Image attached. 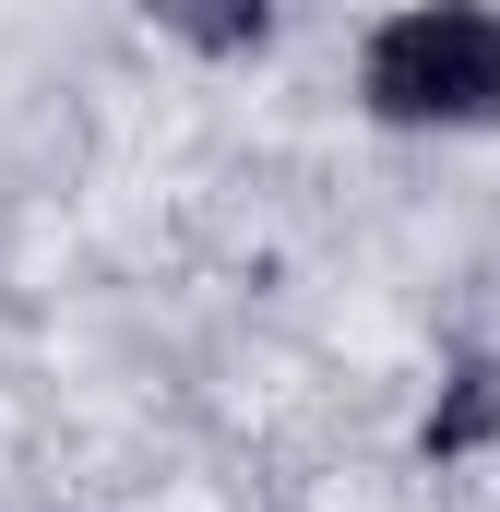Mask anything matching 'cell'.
Segmentation results:
<instances>
[{
    "mask_svg": "<svg viewBox=\"0 0 500 512\" xmlns=\"http://www.w3.org/2000/svg\"><path fill=\"white\" fill-rule=\"evenodd\" d=\"M358 108L381 131H500V0H405L358 36Z\"/></svg>",
    "mask_w": 500,
    "mask_h": 512,
    "instance_id": "obj_1",
    "label": "cell"
},
{
    "mask_svg": "<svg viewBox=\"0 0 500 512\" xmlns=\"http://www.w3.org/2000/svg\"><path fill=\"white\" fill-rule=\"evenodd\" d=\"M489 441H500V358L477 346V358L441 370V405H429L417 453H429V465H465V453H489Z\"/></svg>",
    "mask_w": 500,
    "mask_h": 512,
    "instance_id": "obj_2",
    "label": "cell"
},
{
    "mask_svg": "<svg viewBox=\"0 0 500 512\" xmlns=\"http://www.w3.org/2000/svg\"><path fill=\"white\" fill-rule=\"evenodd\" d=\"M143 24H167L191 60H262L274 48V0H131Z\"/></svg>",
    "mask_w": 500,
    "mask_h": 512,
    "instance_id": "obj_3",
    "label": "cell"
}]
</instances>
